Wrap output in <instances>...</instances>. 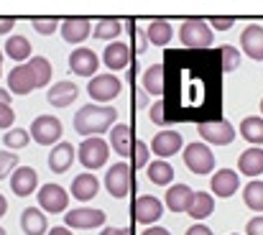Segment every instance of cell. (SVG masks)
<instances>
[{"label":"cell","instance_id":"obj_1","mask_svg":"<svg viewBox=\"0 0 263 235\" xmlns=\"http://www.w3.org/2000/svg\"><path fill=\"white\" fill-rule=\"evenodd\" d=\"M118 120V110L115 107H107V105H95L89 102L85 107H80L74 113V131L85 138L92 136H102L105 131H110Z\"/></svg>","mask_w":263,"mask_h":235},{"label":"cell","instance_id":"obj_2","mask_svg":"<svg viewBox=\"0 0 263 235\" xmlns=\"http://www.w3.org/2000/svg\"><path fill=\"white\" fill-rule=\"evenodd\" d=\"M179 41L186 49H207L212 44V28L204 18H186L179 28Z\"/></svg>","mask_w":263,"mask_h":235},{"label":"cell","instance_id":"obj_3","mask_svg":"<svg viewBox=\"0 0 263 235\" xmlns=\"http://www.w3.org/2000/svg\"><path fill=\"white\" fill-rule=\"evenodd\" d=\"M107 156H110V146L107 141H102L100 136H92V138H85L77 149V158L80 164L87 169V171H95V169H102L107 164Z\"/></svg>","mask_w":263,"mask_h":235},{"label":"cell","instance_id":"obj_4","mask_svg":"<svg viewBox=\"0 0 263 235\" xmlns=\"http://www.w3.org/2000/svg\"><path fill=\"white\" fill-rule=\"evenodd\" d=\"M28 133H31V138L39 146H57V143H62V133L64 131H62V120L57 115H39L31 123Z\"/></svg>","mask_w":263,"mask_h":235},{"label":"cell","instance_id":"obj_5","mask_svg":"<svg viewBox=\"0 0 263 235\" xmlns=\"http://www.w3.org/2000/svg\"><path fill=\"white\" fill-rule=\"evenodd\" d=\"M197 131H199V136H202L207 143H212V146H228V143L235 141V128H233V123L225 120V118H220V120H204V123L197 125Z\"/></svg>","mask_w":263,"mask_h":235},{"label":"cell","instance_id":"obj_6","mask_svg":"<svg viewBox=\"0 0 263 235\" xmlns=\"http://www.w3.org/2000/svg\"><path fill=\"white\" fill-rule=\"evenodd\" d=\"M123 89V82L115 75H97L89 79L87 95L92 97V102H112Z\"/></svg>","mask_w":263,"mask_h":235},{"label":"cell","instance_id":"obj_7","mask_svg":"<svg viewBox=\"0 0 263 235\" xmlns=\"http://www.w3.org/2000/svg\"><path fill=\"white\" fill-rule=\"evenodd\" d=\"M36 194H39V207H41L44 212H51V215L67 212L69 192H67L62 184H44Z\"/></svg>","mask_w":263,"mask_h":235},{"label":"cell","instance_id":"obj_8","mask_svg":"<svg viewBox=\"0 0 263 235\" xmlns=\"http://www.w3.org/2000/svg\"><path fill=\"white\" fill-rule=\"evenodd\" d=\"M184 164L192 174H210L215 169V154L207 143H189L184 149Z\"/></svg>","mask_w":263,"mask_h":235},{"label":"cell","instance_id":"obj_9","mask_svg":"<svg viewBox=\"0 0 263 235\" xmlns=\"http://www.w3.org/2000/svg\"><path fill=\"white\" fill-rule=\"evenodd\" d=\"M105 212L102 210H92V207H80L72 212H64V225L72 230H92V228H102L105 225Z\"/></svg>","mask_w":263,"mask_h":235},{"label":"cell","instance_id":"obj_10","mask_svg":"<svg viewBox=\"0 0 263 235\" xmlns=\"http://www.w3.org/2000/svg\"><path fill=\"white\" fill-rule=\"evenodd\" d=\"M105 187H107L110 197L123 200V197L128 194V189H130V166L123 164V161L112 164V166L105 171Z\"/></svg>","mask_w":263,"mask_h":235},{"label":"cell","instance_id":"obj_11","mask_svg":"<svg viewBox=\"0 0 263 235\" xmlns=\"http://www.w3.org/2000/svg\"><path fill=\"white\" fill-rule=\"evenodd\" d=\"M97 67H100V59H97V54L87 49V46H80V49H74L72 54H69V69L77 75V77H97Z\"/></svg>","mask_w":263,"mask_h":235},{"label":"cell","instance_id":"obj_12","mask_svg":"<svg viewBox=\"0 0 263 235\" xmlns=\"http://www.w3.org/2000/svg\"><path fill=\"white\" fill-rule=\"evenodd\" d=\"M133 212H136V220L143 223V225H154L161 220L164 215V202L154 194H141L133 205Z\"/></svg>","mask_w":263,"mask_h":235},{"label":"cell","instance_id":"obj_13","mask_svg":"<svg viewBox=\"0 0 263 235\" xmlns=\"http://www.w3.org/2000/svg\"><path fill=\"white\" fill-rule=\"evenodd\" d=\"M59 31H62V39L67 44H82L92 33V21L85 15H69V18L62 21Z\"/></svg>","mask_w":263,"mask_h":235},{"label":"cell","instance_id":"obj_14","mask_svg":"<svg viewBox=\"0 0 263 235\" xmlns=\"http://www.w3.org/2000/svg\"><path fill=\"white\" fill-rule=\"evenodd\" d=\"M210 189H212L215 197H220V200L233 197V194L240 189V176H238V171H233V169H220V171H215L212 179H210Z\"/></svg>","mask_w":263,"mask_h":235},{"label":"cell","instance_id":"obj_15","mask_svg":"<svg viewBox=\"0 0 263 235\" xmlns=\"http://www.w3.org/2000/svg\"><path fill=\"white\" fill-rule=\"evenodd\" d=\"M39 187V171L33 166H18L10 174V189L15 197H28Z\"/></svg>","mask_w":263,"mask_h":235},{"label":"cell","instance_id":"obj_16","mask_svg":"<svg viewBox=\"0 0 263 235\" xmlns=\"http://www.w3.org/2000/svg\"><path fill=\"white\" fill-rule=\"evenodd\" d=\"M77 97H80V87H77L74 82H67V79L51 84V89L46 92V102H49L51 107H59V110L69 107Z\"/></svg>","mask_w":263,"mask_h":235},{"label":"cell","instance_id":"obj_17","mask_svg":"<svg viewBox=\"0 0 263 235\" xmlns=\"http://www.w3.org/2000/svg\"><path fill=\"white\" fill-rule=\"evenodd\" d=\"M181 143H184V138H181V133L179 131H159L156 136H154V143H151V151H154V156L159 158H166L179 154V149H181Z\"/></svg>","mask_w":263,"mask_h":235},{"label":"cell","instance_id":"obj_18","mask_svg":"<svg viewBox=\"0 0 263 235\" xmlns=\"http://www.w3.org/2000/svg\"><path fill=\"white\" fill-rule=\"evenodd\" d=\"M240 49H243L251 59L263 62V26L251 23L248 28H243V33H240Z\"/></svg>","mask_w":263,"mask_h":235},{"label":"cell","instance_id":"obj_19","mask_svg":"<svg viewBox=\"0 0 263 235\" xmlns=\"http://www.w3.org/2000/svg\"><path fill=\"white\" fill-rule=\"evenodd\" d=\"M36 89V79L31 75L28 64H18L15 69H10L8 75V92L10 95H28Z\"/></svg>","mask_w":263,"mask_h":235},{"label":"cell","instance_id":"obj_20","mask_svg":"<svg viewBox=\"0 0 263 235\" xmlns=\"http://www.w3.org/2000/svg\"><path fill=\"white\" fill-rule=\"evenodd\" d=\"M74 156H77V149H74L72 143L62 141V143H57V146L51 149V154H49V169H51L54 174H64V171H69V166L74 164Z\"/></svg>","mask_w":263,"mask_h":235},{"label":"cell","instance_id":"obj_21","mask_svg":"<svg viewBox=\"0 0 263 235\" xmlns=\"http://www.w3.org/2000/svg\"><path fill=\"white\" fill-rule=\"evenodd\" d=\"M102 62H105V67L112 69V72L125 69L128 62H130V49H128V44H123V41H112V44H107L105 51H102Z\"/></svg>","mask_w":263,"mask_h":235},{"label":"cell","instance_id":"obj_22","mask_svg":"<svg viewBox=\"0 0 263 235\" xmlns=\"http://www.w3.org/2000/svg\"><path fill=\"white\" fill-rule=\"evenodd\" d=\"M238 171L246 174V176H251V179L261 176L263 174V149H258V146L246 149V151L240 154V158H238Z\"/></svg>","mask_w":263,"mask_h":235},{"label":"cell","instance_id":"obj_23","mask_svg":"<svg viewBox=\"0 0 263 235\" xmlns=\"http://www.w3.org/2000/svg\"><path fill=\"white\" fill-rule=\"evenodd\" d=\"M97 192H100V182H97L95 174H87V171H85V174L74 176V182H72V197H74V200L89 202V200L97 197Z\"/></svg>","mask_w":263,"mask_h":235},{"label":"cell","instance_id":"obj_24","mask_svg":"<svg viewBox=\"0 0 263 235\" xmlns=\"http://www.w3.org/2000/svg\"><path fill=\"white\" fill-rule=\"evenodd\" d=\"M21 228L26 235H44L49 223H46V215L39 207H26L21 212Z\"/></svg>","mask_w":263,"mask_h":235},{"label":"cell","instance_id":"obj_25","mask_svg":"<svg viewBox=\"0 0 263 235\" xmlns=\"http://www.w3.org/2000/svg\"><path fill=\"white\" fill-rule=\"evenodd\" d=\"M143 31H146L148 44H154V46H166V44L172 41V36H174L172 23H169V21H164V18H154Z\"/></svg>","mask_w":263,"mask_h":235},{"label":"cell","instance_id":"obj_26","mask_svg":"<svg viewBox=\"0 0 263 235\" xmlns=\"http://www.w3.org/2000/svg\"><path fill=\"white\" fill-rule=\"evenodd\" d=\"M215 212V200H212V194L210 192H194V197H192V202H189V207H186V215L192 218V220H204V218H210Z\"/></svg>","mask_w":263,"mask_h":235},{"label":"cell","instance_id":"obj_27","mask_svg":"<svg viewBox=\"0 0 263 235\" xmlns=\"http://www.w3.org/2000/svg\"><path fill=\"white\" fill-rule=\"evenodd\" d=\"M192 197H194V192L186 184H174V187L166 189V207L172 212H186Z\"/></svg>","mask_w":263,"mask_h":235},{"label":"cell","instance_id":"obj_28","mask_svg":"<svg viewBox=\"0 0 263 235\" xmlns=\"http://www.w3.org/2000/svg\"><path fill=\"white\" fill-rule=\"evenodd\" d=\"M240 136L251 143V146H263V118L258 115H248V118H243L240 120Z\"/></svg>","mask_w":263,"mask_h":235},{"label":"cell","instance_id":"obj_29","mask_svg":"<svg viewBox=\"0 0 263 235\" xmlns=\"http://www.w3.org/2000/svg\"><path fill=\"white\" fill-rule=\"evenodd\" d=\"M110 146H112V151L120 154V156H130V154H133V146H130V128H128L125 123L112 125V131H110Z\"/></svg>","mask_w":263,"mask_h":235},{"label":"cell","instance_id":"obj_30","mask_svg":"<svg viewBox=\"0 0 263 235\" xmlns=\"http://www.w3.org/2000/svg\"><path fill=\"white\" fill-rule=\"evenodd\" d=\"M5 54L13 59V62H26L28 57H31V41L26 39V36H21V33H15V36H8V41H5Z\"/></svg>","mask_w":263,"mask_h":235},{"label":"cell","instance_id":"obj_31","mask_svg":"<svg viewBox=\"0 0 263 235\" xmlns=\"http://www.w3.org/2000/svg\"><path fill=\"white\" fill-rule=\"evenodd\" d=\"M120 21L118 18H100L95 26H92V39H97V41H110L112 44V39H118L120 36Z\"/></svg>","mask_w":263,"mask_h":235},{"label":"cell","instance_id":"obj_32","mask_svg":"<svg viewBox=\"0 0 263 235\" xmlns=\"http://www.w3.org/2000/svg\"><path fill=\"white\" fill-rule=\"evenodd\" d=\"M143 89L148 95H156V97L164 95V64L156 62V64H151L146 69V75H143Z\"/></svg>","mask_w":263,"mask_h":235},{"label":"cell","instance_id":"obj_33","mask_svg":"<svg viewBox=\"0 0 263 235\" xmlns=\"http://www.w3.org/2000/svg\"><path fill=\"white\" fill-rule=\"evenodd\" d=\"M148 179L154 182V184H159V187H169L172 184V179H174V166L169 164V161H164V158H159V161H154V164H148Z\"/></svg>","mask_w":263,"mask_h":235},{"label":"cell","instance_id":"obj_34","mask_svg":"<svg viewBox=\"0 0 263 235\" xmlns=\"http://www.w3.org/2000/svg\"><path fill=\"white\" fill-rule=\"evenodd\" d=\"M28 69H31V75H33V79H36V87H46V84L51 82L54 67H51V62H49L46 57H31Z\"/></svg>","mask_w":263,"mask_h":235},{"label":"cell","instance_id":"obj_35","mask_svg":"<svg viewBox=\"0 0 263 235\" xmlns=\"http://www.w3.org/2000/svg\"><path fill=\"white\" fill-rule=\"evenodd\" d=\"M243 202L253 210V212H263V182L261 179H251L243 189Z\"/></svg>","mask_w":263,"mask_h":235},{"label":"cell","instance_id":"obj_36","mask_svg":"<svg viewBox=\"0 0 263 235\" xmlns=\"http://www.w3.org/2000/svg\"><path fill=\"white\" fill-rule=\"evenodd\" d=\"M28 141H31L28 128H10V131H5V136H3V143H5V149H10V151L26 149Z\"/></svg>","mask_w":263,"mask_h":235},{"label":"cell","instance_id":"obj_37","mask_svg":"<svg viewBox=\"0 0 263 235\" xmlns=\"http://www.w3.org/2000/svg\"><path fill=\"white\" fill-rule=\"evenodd\" d=\"M220 57H222V69L225 72H235L240 67V49H235L233 44H222Z\"/></svg>","mask_w":263,"mask_h":235},{"label":"cell","instance_id":"obj_38","mask_svg":"<svg viewBox=\"0 0 263 235\" xmlns=\"http://www.w3.org/2000/svg\"><path fill=\"white\" fill-rule=\"evenodd\" d=\"M31 26L41 33V36H51L54 31H59V26H62V21L59 18H44V15H33L31 18Z\"/></svg>","mask_w":263,"mask_h":235},{"label":"cell","instance_id":"obj_39","mask_svg":"<svg viewBox=\"0 0 263 235\" xmlns=\"http://www.w3.org/2000/svg\"><path fill=\"white\" fill-rule=\"evenodd\" d=\"M18 169V154L15 151H0V179H8L10 171Z\"/></svg>","mask_w":263,"mask_h":235},{"label":"cell","instance_id":"obj_40","mask_svg":"<svg viewBox=\"0 0 263 235\" xmlns=\"http://www.w3.org/2000/svg\"><path fill=\"white\" fill-rule=\"evenodd\" d=\"M133 154H136V158H133V166H136V169H143V166H148L151 146H148L146 141H136V143H133Z\"/></svg>","mask_w":263,"mask_h":235},{"label":"cell","instance_id":"obj_41","mask_svg":"<svg viewBox=\"0 0 263 235\" xmlns=\"http://www.w3.org/2000/svg\"><path fill=\"white\" fill-rule=\"evenodd\" d=\"M207 23H210V28H215V31H230V28L235 26V18H233V15H212Z\"/></svg>","mask_w":263,"mask_h":235},{"label":"cell","instance_id":"obj_42","mask_svg":"<svg viewBox=\"0 0 263 235\" xmlns=\"http://www.w3.org/2000/svg\"><path fill=\"white\" fill-rule=\"evenodd\" d=\"M13 120H15V110L8 102H0V131H10Z\"/></svg>","mask_w":263,"mask_h":235},{"label":"cell","instance_id":"obj_43","mask_svg":"<svg viewBox=\"0 0 263 235\" xmlns=\"http://www.w3.org/2000/svg\"><path fill=\"white\" fill-rule=\"evenodd\" d=\"M130 33L136 36V51H138V54H143V51L148 49V39H146V31H143V28H136V23L130 21Z\"/></svg>","mask_w":263,"mask_h":235},{"label":"cell","instance_id":"obj_44","mask_svg":"<svg viewBox=\"0 0 263 235\" xmlns=\"http://www.w3.org/2000/svg\"><path fill=\"white\" fill-rule=\"evenodd\" d=\"M148 118H151L156 125H166V115H164V102H161V100H156V102L151 105V110H148Z\"/></svg>","mask_w":263,"mask_h":235},{"label":"cell","instance_id":"obj_45","mask_svg":"<svg viewBox=\"0 0 263 235\" xmlns=\"http://www.w3.org/2000/svg\"><path fill=\"white\" fill-rule=\"evenodd\" d=\"M246 233L248 235H263V215H256V218H251V220H248Z\"/></svg>","mask_w":263,"mask_h":235},{"label":"cell","instance_id":"obj_46","mask_svg":"<svg viewBox=\"0 0 263 235\" xmlns=\"http://www.w3.org/2000/svg\"><path fill=\"white\" fill-rule=\"evenodd\" d=\"M186 235H212V230H210L207 225H202V223H197V225H192V228L186 230Z\"/></svg>","mask_w":263,"mask_h":235},{"label":"cell","instance_id":"obj_47","mask_svg":"<svg viewBox=\"0 0 263 235\" xmlns=\"http://www.w3.org/2000/svg\"><path fill=\"white\" fill-rule=\"evenodd\" d=\"M13 26H15V21H13V18H8V15H3V18H0V36H5Z\"/></svg>","mask_w":263,"mask_h":235},{"label":"cell","instance_id":"obj_48","mask_svg":"<svg viewBox=\"0 0 263 235\" xmlns=\"http://www.w3.org/2000/svg\"><path fill=\"white\" fill-rule=\"evenodd\" d=\"M141 235H172L166 228H159V225H151V228H146Z\"/></svg>","mask_w":263,"mask_h":235},{"label":"cell","instance_id":"obj_49","mask_svg":"<svg viewBox=\"0 0 263 235\" xmlns=\"http://www.w3.org/2000/svg\"><path fill=\"white\" fill-rule=\"evenodd\" d=\"M100 235H128V230L125 228H105Z\"/></svg>","mask_w":263,"mask_h":235},{"label":"cell","instance_id":"obj_50","mask_svg":"<svg viewBox=\"0 0 263 235\" xmlns=\"http://www.w3.org/2000/svg\"><path fill=\"white\" fill-rule=\"evenodd\" d=\"M49 235H74V233H69L67 225H59V228H51V233Z\"/></svg>","mask_w":263,"mask_h":235},{"label":"cell","instance_id":"obj_51","mask_svg":"<svg viewBox=\"0 0 263 235\" xmlns=\"http://www.w3.org/2000/svg\"><path fill=\"white\" fill-rule=\"evenodd\" d=\"M5 212H8V200H5V197L0 194V218H3Z\"/></svg>","mask_w":263,"mask_h":235},{"label":"cell","instance_id":"obj_52","mask_svg":"<svg viewBox=\"0 0 263 235\" xmlns=\"http://www.w3.org/2000/svg\"><path fill=\"white\" fill-rule=\"evenodd\" d=\"M0 102H8L10 105V92L8 89H0Z\"/></svg>","mask_w":263,"mask_h":235},{"label":"cell","instance_id":"obj_53","mask_svg":"<svg viewBox=\"0 0 263 235\" xmlns=\"http://www.w3.org/2000/svg\"><path fill=\"white\" fill-rule=\"evenodd\" d=\"M0 69H3V51H0Z\"/></svg>","mask_w":263,"mask_h":235},{"label":"cell","instance_id":"obj_54","mask_svg":"<svg viewBox=\"0 0 263 235\" xmlns=\"http://www.w3.org/2000/svg\"><path fill=\"white\" fill-rule=\"evenodd\" d=\"M0 235H5V230H3V228H0Z\"/></svg>","mask_w":263,"mask_h":235},{"label":"cell","instance_id":"obj_55","mask_svg":"<svg viewBox=\"0 0 263 235\" xmlns=\"http://www.w3.org/2000/svg\"><path fill=\"white\" fill-rule=\"evenodd\" d=\"M261 113H263V100H261Z\"/></svg>","mask_w":263,"mask_h":235}]
</instances>
